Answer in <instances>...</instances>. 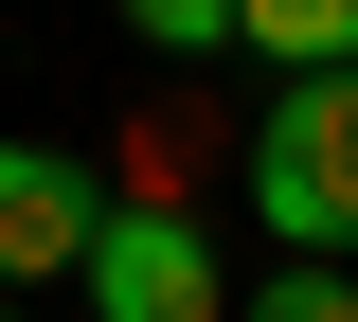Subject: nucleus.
Returning a JSON list of instances; mask_svg holds the SVG:
<instances>
[{"label": "nucleus", "mask_w": 358, "mask_h": 322, "mask_svg": "<svg viewBox=\"0 0 358 322\" xmlns=\"http://www.w3.org/2000/svg\"><path fill=\"white\" fill-rule=\"evenodd\" d=\"M233 322H358V269H341V251H287V269H268Z\"/></svg>", "instance_id": "39448f33"}, {"label": "nucleus", "mask_w": 358, "mask_h": 322, "mask_svg": "<svg viewBox=\"0 0 358 322\" xmlns=\"http://www.w3.org/2000/svg\"><path fill=\"white\" fill-rule=\"evenodd\" d=\"M126 54H233V0H108Z\"/></svg>", "instance_id": "423d86ee"}, {"label": "nucleus", "mask_w": 358, "mask_h": 322, "mask_svg": "<svg viewBox=\"0 0 358 322\" xmlns=\"http://www.w3.org/2000/svg\"><path fill=\"white\" fill-rule=\"evenodd\" d=\"M233 54H268V72H358V0H233Z\"/></svg>", "instance_id": "20e7f679"}, {"label": "nucleus", "mask_w": 358, "mask_h": 322, "mask_svg": "<svg viewBox=\"0 0 358 322\" xmlns=\"http://www.w3.org/2000/svg\"><path fill=\"white\" fill-rule=\"evenodd\" d=\"M0 322H18V305H0Z\"/></svg>", "instance_id": "0eeeda50"}, {"label": "nucleus", "mask_w": 358, "mask_h": 322, "mask_svg": "<svg viewBox=\"0 0 358 322\" xmlns=\"http://www.w3.org/2000/svg\"><path fill=\"white\" fill-rule=\"evenodd\" d=\"M72 286H90V322H233V286H215V233L179 215V197H108Z\"/></svg>", "instance_id": "f03ea898"}, {"label": "nucleus", "mask_w": 358, "mask_h": 322, "mask_svg": "<svg viewBox=\"0 0 358 322\" xmlns=\"http://www.w3.org/2000/svg\"><path fill=\"white\" fill-rule=\"evenodd\" d=\"M90 215H108V180H90L72 143H0V286H72Z\"/></svg>", "instance_id": "7ed1b4c3"}, {"label": "nucleus", "mask_w": 358, "mask_h": 322, "mask_svg": "<svg viewBox=\"0 0 358 322\" xmlns=\"http://www.w3.org/2000/svg\"><path fill=\"white\" fill-rule=\"evenodd\" d=\"M251 215L287 251H358V72H287L251 108Z\"/></svg>", "instance_id": "f257e3e1"}]
</instances>
